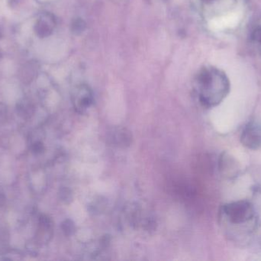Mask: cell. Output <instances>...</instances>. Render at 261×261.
Wrapping results in <instances>:
<instances>
[{"mask_svg":"<svg viewBox=\"0 0 261 261\" xmlns=\"http://www.w3.org/2000/svg\"><path fill=\"white\" fill-rule=\"evenodd\" d=\"M222 214L229 223L242 225L251 222L255 216V211L251 202L240 200L224 205Z\"/></svg>","mask_w":261,"mask_h":261,"instance_id":"obj_1","label":"cell"},{"mask_svg":"<svg viewBox=\"0 0 261 261\" xmlns=\"http://www.w3.org/2000/svg\"><path fill=\"white\" fill-rule=\"evenodd\" d=\"M244 147L252 150L261 148V123L251 121L245 126L241 136Z\"/></svg>","mask_w":261,"mask_h":261,"instance_id":"obj_2","label":"cell"},{"mask_svg":"<svg viewBox=\"0 0 261 261\" xmlns=\"http://www.w3.org/2000/svg\"><path fill=\"white\" fill-rule=\"evenodd\" d=\"M219 171L225 179H234L240 174L241 165L236 157L224 152L219 157Z\"/></svg>","mask_w":261,"mask_h":261,"instance_id":"obj_3","label":"cell"},{"mask_svg":"<svg viewBox=\"0 0 261 261\" xmlns=\"http://www.w3.org/2000/svg\"><path fill=\"white\" fill-rule=\"evenodd\" d=\"M109 142L113 147L125 148L132 144V136L129 130L122 127H114L108 133Z\"/></svg>","mask_w":261,"mask_h":261,"instance_id":"obj_4","label":"cell"},{"mask_svg":"<svg viewBox=\"0 0 261 261\" xmlns=\"http://www.w3.org/2000/svg\"><path fill=\"white\" fill-rule=\"evenodd\" d=\"M242 15L239 12H232L219 18H213L210 21V29L213 31L222 30L228 28L236 27L241 21Z\"/></svg>","mask_w":261,"mask_h":261,"instance_id":"obj_5","label":"cell"},{"mask_svg":"<svg viewBox=\"0 0 261 261\" xmlns=\"http://www.w3.org/2000/svg\"><path fill=\"white\" fill-rule=\"evenodd\" d=\"M61 228L63 233L67 237L73 235L76 231V225H75L74 222L70 219L64 220L61 223Z\"/></svg>","mask_w":261,"mask_h":261,"instance_id":"obj_6","label":"cell"},{"mask_svg":"<svg viewBox=\"0 0 261 261\" xmlns=\"http://www.w3.org/2000/svg\"><path fill=\"white\" fill-rule=\"evenodd\" d=\"M60 199L64 203L69 204L73 200V194L69 188L64 187L60 190L59 193Z\"/></svg>","mask_w":261,"mask_h":261,"instance_id":"obj_7","label":"cell"},{"mask_svg":"<svg viewBox=\"0 0 261 261\" xmlns=\"http://www.w3.org/2000/svg\"><path fill=\"white\" fill-rule=\"evenodd\" d=\"M44 150H45V148H44V144L40 141L35 142L32 147V152L35 155L41 154V153H44Z\"/></svg>","mask_w":261,"mask_h":261,"instance_id":"obj_8","label":"cell"},{"mask_svg":"<svg viewBox=\"0 0 261 261\" xmlns=\"http://www.w3.org/2000/svg\"><path fill=\"white\" fill-rule=\"evenodd\" d=\"M6 115V108L3 104H0V121L4 120Z\"/></svg>","mask_w":261,"mask_h":261,"instance_id":"obj_9","label":"cell"},{"mask_svg":"<svg viewBox=\"0 0 261 261\" xmlns=\"http://www.w3.org/2000/svg\"><path fill=\"white\" fill-rule=\"evenodd\" d=\"M6 202V196L0 193V207H3Z\"/></svg>","mask_w":261,"mask_h":261,"instance_id":"obj_10","label":"cell"}]
</instances>
